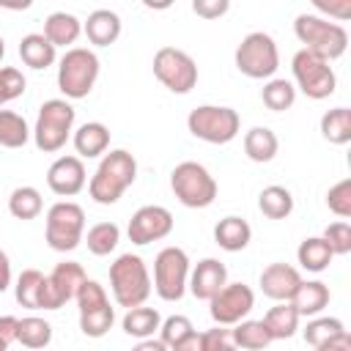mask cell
Instances as JSON below:
<instances>
[{"label": "cell", "instance_id": "74e56055", "mask_svg": "<svg viewBox=\"0 0 351 351\" xmlns=\"http://www.w3.org/2000/svg\"><path fill=\"white\" fill-rule=\"evenodd\" d=\"M41 285H44V274L38 269H25L16 280V302L27 310H38Z\"/></svg>", "mask_w": 351, "mask_h": 351}, {"label": "cell", "instance_id": "30bf717a", "mask_svg": "<svg viewBox=\"0 0 351 351\" xmlns=\"http://www.w3.org/2000/svg\"><path fill=\"white\" fill-rule=\"evenodd\" d=\"M189 282V258L181 247H165L154 261V288L165 302H178Z\"/></svg>", "mask_w": 351, "mask_h": 351}, {"label": "cell", "instance_id": "db71d44e", "mask_svg": "<svg viewBox=\"0 0 351 351\" xmlns=\"http://www.w3.org/2000/svg\"><path fill=\"white\" fill-rule=\"evenodd\" d=\"M0 351H8V346H5V343H3V340H0Z\"/></svg>", "mask_w": 351, "mask_h": 351}, {"label": "cell", "instance_id": "836d02e7", "mask_svg": "<svg viewBox=\"0 0 351 351\" xmlns=\"http://www.w3.org/2000/svg\"><path fill=\"white\" fill-rule=\"evenodd\" d=\"M230 335H233V343L247 351H261L271 343V335L263 326V321H239L236 329H230Z\"/></svg>", "mask_w": 351, "mask_h": 351}, {"label": "cell", "instance_id": "f1b7e54d", "mask_svg": "<svg viewBox=\"0 0 351 351\" xmlns=\"http://www.w3.org/2000/svg\"><path fill=\"white\" fill-rule=\"evenodd\" d=\"M258 208L263 217L269 219H285L291 211H293V195L285 189V186H266L261 195H258Z\"/></svg>", "mask_w": 351, "mask_h": 351}, {"label": "cell", "instance_id": "7c38bea8", "mask_svg": "<svg viewBox=\"0 0 351 351\" xmlns=\"http://www.w3.org/2000/svg\"><path fill=\"white\" fill-rule=\"evenodd\" d=\"M154 74L173 93H189L197 85L195 60L184 49H176V47H162L154 55Z\"/></svg>", "mask_w": 351, "mask_h": 351}, {"label": "cell", "instance_id": "484cf974", "mask_svg": "<svg viewBox=\"0 0 351 351\" xmlns=\"http://www.w3.org/2000/svg\"><path fill=\"white\" fill-rule=\"evenodd\" d=\"M277 134L269 126H252L244 134V154L252 162H271L277 154Z\"/></svg>", "mask_w": 351, "mask_h": 351}, {"label": "cell", "instance_id": "d6a6232c", "mask_svg": "<svg viewBox=\"0 0 351 351\" xmlns=\"http://www.w3.org/2000/svg\"><path fill=\"white\" fill-rule=\"evenodd\" d=\"M44 203H41V192L36 186H16L8 197V211L16 219H36L41 214Z\"/></svg>", "mask_w": 351, "mask_h": 351}, {"label": "cell", "instance_id": "2e32d148", "mask_svg": "<svg viewBox=\"0 0 351 351\" xmlns=\"http://www.w3.org/2000/svg\"><path fill=\"white\" fill-rule=\"evenodd\" d=\"M47 186L60 195L71 197L85 186V165L80 156H58L47 170Z\"/></svg>", "mask_w": 351, "mask_h": 351}, {"label": "cell", "instance_id": "681fc988", "mask_svg": "<svg viewBox=\"0 0 351 351\" xmlns=\"http://www.w3.org/2000/svg\"><path fill=\"white\" fill-rule=\"evenodd\" d=\"M170 351H200V335H197V332H192L189 337H184L181 343H176Z\"/></svg>", "mask_w": 351, "mask_h": 351}, {"label": "cell", "instance_id": "816d5d0a", "mask_svg": "<svg viewBox=\"0 0 351 351\" xmlns=\"http://www.w3.org/2000/svg\"><path fill=\"white\" fill-rule=\"evenodd\" d=\"M315 8L329 11V14H337V16H348V14H351V5H348V3H343V5H324V3H315Z\"/></svg>", "mask_w": 351, "mask_h": 351}, {"label": "cell", "instance_id": "7bdbcfd3", "mask_svg": "<svg viewBox=\"0 0 351 351\" xmlns=\"http://www.w3.org/2000/svg\"><path fill=\"white\" fill-rule=\"evenodd\" d=\"M22 93H25V77H22V71H16L11 66L0 69V104H5L11 99H19Z\"/></svg>", "mask_w": 351, "mask_h": 351}, {"label": "cell", "instance_id": "60d3db41", "mask_svg": "<svg viewBox=\"0 0 351 351\" xmlns=\"http://www.w3.org/2000/svg\"><path fill=\"white\" fill-rule=\"evenodd\" d=\"M321 239L329 244L332 255H348L351 252V225L348 222H332Z\"/></svg>", "mask_w": 351, "mask_h": 351}, {"label": "cell", "instance_id": "7a4b0ae2", "mask_svg": "<svg viewBox=\"0 0 351 351\" xmlns=\"http://www.w3.org/2000/svg\"><path fill=\"white\" fill-rule=\"evenodd\" d=\"M293 33L296 38L304 44L307 52L324 58V60H335L346 52L348 47V33L343 25L321 19L315 14H299L293 22Z\"/></svg>", "mask_w": 351, "mask_h": 351}, {"label": "cell", "instance_id": "ba28073f", "mask_svg": "<svg viewBox=\"0 0 351 351\" xmlns=\"http://www.w3.org/2000/svg\"><path fill=\"white\" fill-rule=\"evenodd\" d=\"M280 66V55H277V44L269 33L255 30L250 36L241 38L239 49H236V69L244 77L252 80H266L277 71Z\"/></svg>", "mask_w": 351, "mask_h": 351}, {"label": "cell", "instance_id": "9c48e42d", "mask_svg": "<svg viewBox=\"0 0 351 351\" xmlns=\"http://www.w3.org/2000/svg\"><path fill=\"white\" fill-rule=\"evenodd\" d=\"M85 230V211L71 203L60 200L47 211V244L58 252H71L82 241Z\"/></svg>", "mask_w": 351, "mask_h": 351}, {"label": "cell", "instance_id": "d4e9b609", "mask_svg": "<svg viewBox=\"0 0 351 351\" xmlns=\"http://www.w3.org/2000/svg\"><path fill=\"white\" fill-rule=\"evenodd\" d=\"M19 58H22L25 66L41 71V69L55 63V47L44 38V33H27L19 41Z\"/></svg>", "mask_w": 351, "mask_h": 351}, {"label": "cell", "instance_id": "5b68a950", "mask_svg": "<svg viewBox=\"0 0 351 351\" xmlns=\"http://www.w3.org/2000/svg\"><path fill=\"white\" fill-rule=\"evenodd\" d=\"M99 77V58L85 47H71L58 66V88L69 99H85Z\"/></svg>", "mask_w": 351, "mask_h": 351}, {"label": "cell", "instance_id": "b9f144b4", "mask_svg": "<svg viewBox=\"0 0 351 351\" xmlns=\"http://www.w3.org/2000/svg\"><path fill=\"white\" fill-rule=\"evenodd\" d=\"M159 332H162V337H159V340H162L165 346H170V348H173L176 343H181L184 337H189L195 329H192V321H189L186 315H170V318L159 326Z\"/></svg>", "mask_w": 351, "mask_h": 351}, {"label": "cell", "instance_id": "8fae6325", "mask_svg": "<svg viewBox=\"0 0 351 351\" xmlns=\"http://www.w3.org/2000/svg\"><path fill=\"white\" fill-rule=\"evenodd\" d=\"M291 69H293V80L296 85L302 88L304 96L310 99H326L335 93V85H337V77L329 66V60L307 52V49H299L291 60Z\"/></svg>", "mask_w": 351, "mask_h": 351}, {"label": "cell", "instance_id": "9a60e30c", "mask_svg": "<svg viewBox=\"0 0 351 351\" xmlns=\"http://www.w3.org/2000/svg\"><path fill=\"white\" fill-rule=\"evenodd\" d=\"M173 230V214L165 208V206H143L132 214L129 219V241L132 244H151V241H159L165 239L167 233Z\"/></svg>", "mask_w": 351, "mask_h": 351}, {"label": "cell", "instance_id": "44dd1931", "mask_svg": "<svg viewBox=\"0 0 351 351\" xmlns=\"http://www.w3.org/2000/svg\"><path fill=\"white\" fill-rule=\"evenodd\" d=\"M110 145V129L99 121H90V123H82L77 132H74V148L80 156L85 159H93V156H101Z\"/></svg>", "mask_w": 351, "mask_h": 351}, {"label": "cell", "instance_id": "4dcf8cb0", "mask_svg": "<svg viewBox=\"0 0 351 351\" xmlns=\"http://www.w3.org/2000/svg\"><path fill=\"white\" fill-rule=\"evenodd\" d=\"M321 134H324V140H329L335 145H346L351 140V110L348 107H335V110L324 112Z\"/></svg>", "mask_w": 351, "mask_h": 351}, {"label": "cell", "instance_id": "f546056e", "mask_svg": "<svg viewBox=\"0 0 351 351\" xmlns=\"http://www.w3.org/2000/svg\"><path fill=\"white\" fill-rule=\"evenodd\" d=\"M296 258H299L302 269H307V271H324V269L332 263L335 255H332L329 244H326L321 236H310V239H304V241L299 244Z\"/></svg>", "mask_w": 351, "mask_h": 351}, {"label": "cell", "instance_id": "8d00e7d4", "mask_svg": "<svg viewBox=\"0 0 351 351\" xmlns=\"http://www.w3.org/2000/svg\"><path fill=\"white\" fill-rule=\"evenodd\" d=\"M88 250L93 255H110L121 241V228L115 222H99L88 230Z\"/></svg>", "mask_w": 351, "mask_h": 351}, {"label": "cell", "instance_id": "4316f807", "mask_svg": "<svg viewBox=\"0 0 351 351\" xmlns=\"http://www.w3.org/2000/svg\"><path fill=\"white\" fill-rule=\"evenodd\" d=\"M162 326V318H159V313L154 310V307H132V310H126V315H123V332L129 335V337H137V340H148V337H154V332Z\"/></svg>", "mask_w": 351, "mask_h": 351}, {"label": "cell", "instance_id": "4fadbf2b", "mask_svg": "<svg viewBox=\"0 0 351 351\" xmlns=\"http://www.w3.org/2000/svg\"><path fill=\"white\" fill-rule=\"evenodd\" d=\"M85 269L77 261H63L52 269L49 277H44L41 285V299H38V310H60L69 299L77 296L80 285L85 282Z\"/></svg>", "mask_w": 351, "mask_h": 351}, {"label": "cell", "instance_id": "bcb514c9", "mask_svg": "<svg viewBox=\"0 0 351 351\" xmlns=\"http://www.w3.org/2000/svg\"><path fill=\"white\" fill-rule=\"evenodd\" d=\"M16 326H19V318L14 315H0V340L5 346H11L16 340Z\"/></svg>", "mask_w": 351, "mask_h": 351}, {"label": "cell", "instance_id": "ac0fdd59", "mask_svg": "<svg viewBox=\"0 0 351 351\" xmlns=\"http://www.w3.org/2000/svg\"><path fill=\"white\" fill-rule=\"evenodd\" d=\"M299 285H302V277L288 263H271L261 271V291L274 302H291Z\"/></svg>", "mask_w": 351, "mask_h": 351}, {"label": "cell", "instance_id": "3957f363", "mask_svg": "<svg viewBox=\"0 0 351 351\" xmlns=\"http://www.w3.org/2000/svg\"><path fill=\"white\" fill-rule=\"evenodd\" d=\"M110 288L121 307L126 310L140 307L151 293V277H148L143 258L132 252L118 255L115 263L110 266Z\"/></svg>", "mask_w": 351, "mask_h": 351}, {"label": "cell", "instance_id": "7dc6e473", "mask_svg": "<svg viewBox=\"0 0 351 351\" xmlns=\"http://www.w3.org/2000/svg\"><path fill=\"white\" fill-rule=\"evenodd\" d=\"M315 351H351V337H348V332H343L340 337L315 346Z\"/></svg>", "mask_w": 351, "mask_h": 351}, {"label": "cell", "instance_id": "8992f818", "mask_svg": "<svg viewBox=\"0 0 351 351\" xmlns=\"http://www.w3.org/2000/svg\"><path fill=\"white\" fill-rule=\"evenodd\" d=\"M170 186L173 195L186 206V208H206L217 197V181L214 176L197 165V162H181L170 173Z\"/></svg>", "mask_w": 351, "mask_h": 351}, {"label": "cell", "instance_id": "ee69618b", "mask_svg": "<svg viewBox=\"0 0 351 351\" xmlns=\"http://www.w3.org/2000/svg\"><path fill=\"white\" fill-rule=\"evenodd\" d=\"M200 351H236V343H233V335L230 329H208V332H200Z\"/></svg>", "mask_w": 351, "mask_h": 351}, {"label": "cell", "instance_id": "52a82bcc", "mask_svg": "<svg viewBox=\"0 0 351 351\" xmlns=\"http://www.w3.org/2000/svg\"><path fill=\"white\" fill-rule=\"evenodd\" d=\"M186 126L197 140H206V143H214V145H225L239 134L241 118H239V112L233 107L203 104V107H195L189 112Z\"/></svg>", "mask_w": 351, "mask_h": 351}, {"label": "cell", "instance_id": "e0dca14e", "mask_svg": "<svg viewBox=\"0 0 351 351\" xmlns=\"http://www.w3.org/2000/svg\"><path fill=\"white\" fill-rule=\"evenodd\" d=\"M225 282H228V269H225V263L217 261V258H203V261L192 269L186 285H189V291H192L195 299L208 302L211 296H217V293L225 288Z\"/></svg>", "mask_w": 351, "mask_h": 351}, {"label": "cell", "instance_id": "d6986e66", "mask_svg": "<svg viewBox=\"0 0 351 351\" xmlns=\"http://www.w3.org/2000/svg\"><path fill=\"white\" fill-rule=\"evenodd\" d=\"M85 36L96 47H110L121 36V16L115 11H110V8L90 11L88 22H85Z\"/></svg>", "mask_w": 351, "mask_h": 351}, {"label": "cell", "instance_id": "ffe728a7", "mask_svg": "<svg viewBox=\"0 0 351 351\" xmlns=\"http://www.w3.org/2000/svg\"><path fill=\"white\" fill-rule=\"evenodd\" d=\"M82 33V25L74 14H66V11H55L47 16L44 22V38L52 44V47H69L77 41V36Z\"/></svg>", "mask_w": 351, "mask_h": 351}, {"label": "cell", "instance_id": "f907efd6", "mask_svg": "<svg viewBox=\"0 0 351 351\" xmlns=\"http://www.w3.org/2000/svg\"><path fill=\"white\" fill-rule=\"evenodd\" d=\"M132 351H167V346L162 343V340H154V337H148V340H140Z\"/></svg>", "mask_w": 351, "mask_h": 351}, {"label": "cell", "instance_id": "1f68e13d", "mask_svg": "<svg viewBox=\"0 0 351 351\" xmlns=\"http://www.w3.org/2000/svg\"><path fill=\"white\" fill-rule=\"evenodd\" d=\"M16 340H19L25 348H44V346H49V340H52V326H49V321L38 318V315L19 318Z\"/></svg>", "mask_w": 351, "mask_h": 351}, {"label": "cell", "instance_id": "5bb4252c", "mask_svg": "<svg viewBox=\"0 0 351 351\" xmlns=\"http://www.w3.org/2000/svg\"><path fill=\"white\" fill-rule=\"evenodd\" d=\"M208 304H211V318L219 326H230L250 315V310L255 307V293L244 282H225V288L217 296H211Z\"/></svg>", "mask_w": 351, "mask_h": 351}, {"label": "cell", "instance_id": "f35d334b", "mask_svg": "<svg viewBox=\"0 0 351 351\" xmlns=\"http://www.w3.org/2000/svg\"><path fill=\"white\" fill-rule=\"evenodd\" d=\"M343 332H346V326H343L340 318H313V321L304 326V340L315 348V346H321V343H326V340L340 337Z\"/></svg>", "mask_w": 351, "mask_h": 351}, {"label": "cell", "instance_id": "e575fe53", "mask_svg": "<svg viewBox=\"0 0 351 351\" xmlns=\"http://www.w3.org/2000/svg\"><path fill=\"white\" fill-rule=\"evenodd\" d=\"M30 137L27 121L11 110H0V145L3 148H22Z\"/></svg>", "mask_w": 351, "mask_h": 351}, {"label": "cell", "instance_id": "277c9868", "mask_svg": "<svg viewBox=\"0 0 351 351\" xmlns=\"http://www.w3.org/2000/svg\"><path fill=\"white\" fill-rule=\"evenodd\" d=\"M74 107L66 101V99H49L41 104L38 110V118H36V129H33V140H36V148L44 151V154H52V151H60L71 134V126H74Z\"/></svg>", "mask_w": 351, "mask_h": 351}, {"label": "cell", "instance_id": "603a6c76", "mask_svg": "<svg viewBox=\"0 0 351 351\" xmlns=\"http://www.w3.org/2000/svg\"><path fill=\"white\" fill-rule=\"evenodd\" d=\"M291 304L299 313V318L302 315H318L329 304V288L324 282H318V280H310V282L302 280V285L296 288Z\"/></svg>", "mask_w": 351, "mask_h": 351}, {"label": "cell", "instance_id": "ab89813d", "mask_svg": "<svg viewBox=\"0 0 351 351\" xmlns=\"http://www.w3.org/2000/svg\"><path fill=\"white\" fill-rule=\"evenodd\" d=\"M326 206L329 211H335L337 217H351V178L337 181L329 192H326Z\"/></svg>", "mask_w": 351, "mask_h": 351}, {"label": "cell", "instance_id": "f6af8a7d", "mask_svg": "<svg viewBox=\"0 0 351 351\" xmlns=\"http://www.w3.org/2000/svg\"><path fill=\"white\" fill-rule=\"evenodd\" d=\"M228 8H230L228 0H195V3H192V11H195L197 16H206V19H217V16H222Z\"/></svg>", "mask_w": 351, "mask_h": 351}, {"label": "cell", "instance_id": "d590c367", "mask_svg": "<svg viewBox=\"0 0 351 351\" xmlns=\"http://www.w3.org/2000/svg\"><path fill=\"white\" fill-rule=\"evenodd\" d=\"M261 99H263V104H266L269 110L282 112V110L293 107V101H296V88H293L288 80H269V82L263 85V90H261Z\"/></svg>", "mask_w": 351, "mask_h": 351}, {"label": "cell", "instance_id": "83f0119b", "mask_svg": "<svg viewBox=\"0 0 351 351\" xmlns=\"http://www.w3.org/2000/svg\"><path fill=\"white\" fill-rule=\"evenodd\" d=\"M115 321V310L110 307V299L93 307L80 310V329L85 337H104Z\"/></svg>", "mask_w": 351, "mask_h": 351}, {"label": "cell", "instance_id": "f5cc1de1", "mask_svg": "<svg viewBox=\"0 0 351 351\" xmlns=\"http://www.w3.org/2000/svg\"><path fill=\"white\" fill-rule=\"evenodd\" d=\"M3 55H5V47H3V38H0V60H3Z\"/></svg>", "mask_w": 351, "mask_h": 351}, {"label": "cell", "instance_id": "6da1fadb", "mask_svg": "<svg viewBox=\"0 0 351 351\" xmlns=\"http://www.w3.org/2000/svg\"><path fill=\"white\" fill-rule=\"evenodd\" d=\"M137 178V162L129 151L123 148H115L110 154H104V159L99 162L88 189H90V197L101 206H112L121 200V195L134 184Z\"/></svg>", "mask_w": 351, "mask_h": 351}, {"label": "cell", "instance_id": "7402d4cb", "mask_svg": "<svg viewBox=\"0 0 351 351\" xmlns=\"http://www.w3.org/2000/svg\"><path fill=\"white\" fill-rule=\"evenodd\" d=\"M250 236H252V228L247 225V219L241 217H225L217 222L214 228V241L228 250V252H239L250 244Z\"/></svg>", "mask_w": 351, "mask_h": 351}, {"label": "cell", "instance_id": "cb8c5ba5", "mask_svg": "<svg viewBox=\"0 0 351 351\" xmlns=\"http://www.w3.org/2000/svg\"><path fill=\"white\" fill-rule=\"evenodd\" d=\"M263 326L269 329L271 340L293 337L296 329H299V313L293 310L291 302H277V304L269 307V313L263 315Z\"/></svg>", "mask_w": 351, "mask_h": 351}, {"label": "cell", "instance_id": "c3c4849f", "mask_svg": "<svg viewBox=\"0 0 351 351\" xmlns=\"http://www.w3.org/2000/svg\"><path fill=\"white\" fill-rule=\"evenodd\" d=\"M8 285H11V261H8V255L0 250V293H3Z\"/></svg>", "mask_w": 351, "mask_h": 351}]
</instances>
